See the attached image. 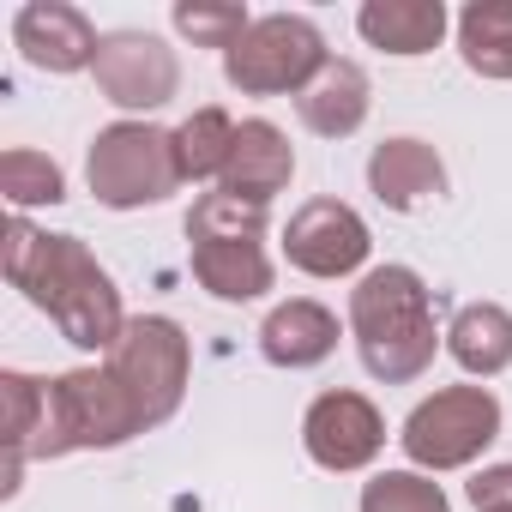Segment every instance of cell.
I'll return each instance as SVG.
<instances>
[{"instance_id": "24", "label": "cell", "mask_w": 512, "mask_h": 512, "mask_svg": "<svg viewBox=\"0 0 512 512\" xmlns=\"http://www.w3.org/2000/svg\"><path fill=\"white\" fill-rule=\"evenodd\" d=\"M247 7H229V0H181L175 7V31L193 43V49H235L247 37Z\"/></svg>"}, {"instance_id": "25", "label": "cell", "mask_w": 512, "mask_h": 512, "mask_svg": "<svg viewBox=\"0 0 512 512\" xmlns=\"http://www.w3.org/2000/svg\"><path fill=\"white\" fill-rule=\"evenodd\" d=\"M470 506L476 512H512V464H488L470 482Z\"/></svg>"}, {"instance_id": "9", "label": "cell", "mask_w": 512, "mask_h": 512, "mask_svg": "<svg viewBox=\"0 0 512 512\" xmlns=\"http://www.w3.org/2000/svg\"><path fill=\"white\" fill-rule=\"evenodd\" d=\"M97 91L127 109V115H151L163 109L175 91H181V61L163 37L151 31H109L103 49H97V67H91Z\"/></svg>"}, {"instance_id": "16", "label": "cell", "mask_w": 512, "mask_h": 512, "mask_svg": "<svg viewBox=\"0 0 512 512\" xmlns=\"http://www.w3.org/2000/svg\"><path fill=\"white\" fill-rule=\"evenodd\" d=\"M368 103H374V85L356 61H326L320 79L296 97V115L308 133L320 139H350L362 121H368Z\"/></svg>"}, {"instance_id": "20", "label": "cell", "mask_w": 512, "mask_h": 512, "mask_svg": "<svg viewBox=\"0 0 512 512\" xmlns=\"http://www.w3.org/2000/svg\"><path fill=\"white\" fill-rule=\"evenodd\" d=\"M0 398H7V482H0V494H19V476L31 464V440L43 428L49 380H31V374L7 368V374H0Z\"/></svg>"}, {"instance_id": "14", "label": "cell", "mask_w": 512, "mask_h": 512, "mask_svg": "<svg viewBox=\"0 0 512 512\" xmlns=\"http://www.w3.org/2000/svg\"><path fill=\"white\" fill-rule=\"evenodd\" d=\"M368 187L386 211H416L446 193V163L428 139H386L368 157Z\"/></svg>"}, {"instance_id": "23", "label": "cell", "mask_w": 512, "mask_h": 512, "mask_svg": "<svg viewBox=\"0 0 512 512\" xmlns=\"http://www.w3.org/2000/svg\"><path fill=\"white\" fill-rule=\"evenodd\" d=\"M362 512H452V500L422 470H380L362 488Z\"/></svg>"}, {"instance_id": "7", "label": "cell", "mask_w": 512, "mask_h": 512, "mask_svg": "<svg viewBox=\"0 0 512 512\" xmlns=\"http://www.w3.org/2000/svg\"><path fill=\"white\" fill-rule=\"evenodd\" d=\"M500 434V398L488 386H440L404 416V452L416 470H464Z\"/></svg>"}, {"instance_id": "6", "label": "cell", "mask_w": 512, "mask_h": 512, "mask_svg": "<svg viewBox=\"0 0 512 512\" xmlns=\"http://www.w3.org/2000/svg\"><path fill=\"white\" fill-rule=\"evenodd\" d=\"M326 37L314 31V19L302 13H266L253 19L247 37L223 55V79L241 97H284V91H308L326 67Z\"/></svg>"}, {"instance_id": "19", "label": "cell", "mask_w": 512, "mask_h": 512, "mask_svg": "<svg viewBox=\"0 0 512 512\" xmlns=\"http://www.w3.org/2000/svg\"><path fill=\"white\" fill-rule=\"evenodd\" d=\"M458 55L482 79H512V0H470L458 13Z\"/></svg>"}, {"instance_id": "12", "label": "cell", "mask_w": 512, "mask_h": 512, "mask_svg": "<svg viewBox=\"0 0 512 512\" xmlns=\"http://www.w3.org/2000/svg\"><path fill=\"white\" fill-rule=\"evenodd\" d=\"M13 43L37 73H85V67H97V49H103L97 25L79 7H67V0H31V7H19Z\"/></svg>"}, {"instance_id": "13", "label": "cell", "mask_w": 512, "mask_h": 512, "mask_svg": "<svg viewBox=\"0 0 512 512\" xmlns=\"http://www.w3.org/2000/svg\"><path fill=\"white\" fill-rule=\"evenodd\" d=\"M296 175V151L290 139L272 127V121H241L235 127V145H229V163L217 175V193L229 199H247V205H272Z\"/></svg>"}, {"instance_id": "21", "label": "cell", "mask_w": 512, "mask_h": 512, "mask_svg": "<svg viewBox=\"0 0 512 512\" xmlns=\"http://www.w3.org/2000/svg\"><path fill=\"white\" fill-rule=\"evenodd\" d=\"M229 145H235V121L223 109H199L175 127V157H181V181H211L223 175L229 163Z\"/></svg>"}, {"instance_id": "5", "label": "cell", "mask_w": 512, "mask_h": 512, "mask_svg": "<svg viewBox=\"0 0 512 512\" xmlns=\"http://www.w3.org/2000/svg\"><path fill=\"white\" fill-rule=\"evenodd\" d=\"M91 193L109 211H139V205H163L181 187V157H175V133L151 127V121H115L91 139L85 157Z\"/></svg>"}, {"instance_id": "2", "label": "cell", "mask_w": 512, "mask_h": 512, "mask_svg": "<svg viewBox=\"0 0 512 512\" xmlns=\"http://www.w3.org/2000/svg\"><path fill=\"white\" fill-rule=\"evenodd\" d=\"M350 332H356L362 368L386 386L422 380L434 368V350H440L428 284L410 266H374L350 290Z\"/></svg>"}, {"instance_id": "4", "label": "cell", "mask_w": 512, "mask_h": 512, "mask_svg": "<svg viewBox=\"0 0 512 512\" xmlns=\"http://www.w3.org/2000/svg\"><path fill=\"white\" fill-rule=\"evenodd\" d=\"M133 434H145V416L133 404V392L115 380V368H73L49 380V404H43V428L31 440V458H67V452H109L127 446Z\"/></svg>"}, {"instance_id": "17", "label": "cell", "mask_w": 512, "mask_h": 512, "mask_svg": "<svg viewBox=\"0 0 512 512\" xmlns=\"http://www.w3.org/2000/svg\"><path fill=\"white\" fill-rule=\"evenodd\" d=\"M356 31H362L374 49L410 61V55L440 49V37H446V7H440V0H368V7L356 13Z\"/></svg>"}, {"instance_id": "1", "label": "cell", "mask_w": 512, "mask_h": 512, "mask_svg": "<svg viewBox=\"0 0 512 512\" xmlns=\"http://www.w3.org/2000/svg\"><path fill=\"white\" fill-rule=\"evenodd\" d=\"M7 284L25 290L31 308H43L73 350H115L127 332L121 290L97 266V253L79 235H49L31 217L13 211L7 223Z\"/></svg>"}, {"instance_id": "10", "label": "cell", "mask_w": 512, "mask_h": 512, "mask_svg": "<svg viewBox=\"0 0 512 512\" xmlns=\"http://www.w3.org/2000/svg\"><path fill=\"white\" fill-rule=\"evenodd\" d=\"M302 446L320 470H368L386 452V416L362 392H320L302 416Z\"/></svg>"}, {"instance_id": "8", "label": "cell", "mask_w": 512, "mask_h": 512, "mask_svg": "<svg viewBox=\"0 0 512 512\" xmlns=\"http://www.w3.org/2000/svg\"><path fill=\"white\" fill-rule=\"evenodd\" d=\"M109 368H115V380L133 392L145 428H163V422L181 410V398H187L193 350H187V332H181L175 320L139 314V320H127L121 344L109 350Z\"/></svg>"}, {"instance_id": "15", "label": "cell", "mask_w": 512, "mask_h": 512, "mask_svg": "<svg viewBox=\"0 0 512 512\" xmlns=\"http://www.w3.org/2000/svg\"><path fill=\"white\" fill-rule=\"evenodd\" d=\"M338 350V314L320 302H278L260 326V356L272 368H320Z\"/></svg>"}, {"instance_id": "18", "label": "cell", "mask_w": 512, "mask_h": 512, "mask_svg": "<svg viewBox=\"0 0 512 512\" xmlns=\"http://www.w3.org/2000/svg\"><path fill=\"white\" fill-rule=\"evenodd\" d=\"M446 350H452V362L464 374H482V380L500 374V368H512V314L500 302L458 308L452 326H446Z\"/></svg>"}, {"instance_id": "3", "label": "cell", "mask_w": 512, "mask_h": 512, "mask_svg": "<svg viewBox=\"0 0 512 512\" xmlns=\"http://www.w3.org/2000/svg\"><path fill=\"white\" fill-rule=\"evenodd\" d=\"M187 260L193 278L217 302H260L272 290L266 253V205H247L229 193H205L187 211Z\"/></svg>"}, {"instance_id": "11", "label": "cell", "mask_w": 512, "mask_h": 512, "mask_svg": "<svg viewBox=\"0 0 512 512\" xmlns=\"http://www.w3.org/2000/svg\"><path fill=\"white\" fill-rule=\"evenodd\" d=\"M368 247H374L368 223L344 199H308L284 223V253H290V266L308 272V278H350L368 260Z\"/></svg>"}, {"instance_id": "22", "label": "cell", "mask_w": 512, "mask_h": 512, "mask_svg": "<svg viewBox=\"0 0 512 512\" xmlns=\"http://www.w3.org/2000/svg\"><path fill=\"white\" fill-rule=\"evenodd\" d=\"M0 193H7V205L25 217L31 205H61L67 199V181H61V163L31 151V145H13L7 157H0Z\"/></svg>"}]
</instances>
